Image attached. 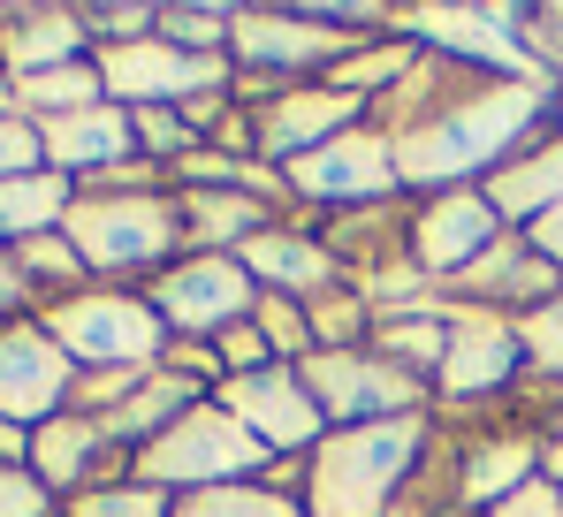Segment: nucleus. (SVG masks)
Masks as SVG:
<instances>
[{
    "label": "nucleus",
    "instance_id": "nucleus-1",
    "mask_svg": "<svg viewBox=\"0 0 563 517\" xmlns=\"http://www.w3.org/2000/svg\"><path fill=\"white\" fill-rule=\"evenodd\" d=\"M541 114H549V85L541 77H495V69H479L472 91H450L434 114L388 130L396 175L404 183H465V175L495 168L510 145H526V130Z\"/></svg>",
    "mask_w": 563,
    "mask_h": 517
},
{
    "label": "nucleus",
    "instance_id": "nucleus-31",
    "mask_svg": "<svg viewBox=\"0 0 563 517\" xmlns=\"http://www.w3.org/2000/svg\"><path fill=\"white\" fill-rule=\"evenodd\" d=\"M229 31H236V8H161V38L184 54H221Z\"/></svg>",
    "mask_w": 563,
    "mask_h": 517
},
{
    "label": "nucleus",
    "instance_id": "nucleus-23",
    "mask_svg": "<svg viewBox=\"0 0 563 517\" xmlns=\"http://www.w3.org/2000/svg\"><path fill=\"white\" fill-rule=\"evenodd\" d=\"M549 282H556V266L533 252V244H495L487 258H472L465 274H457L465 297H533V289H549Z\"/></svg>",
    "mask_w": 563,
    "mask_h": 517
},
{
    "label": "nucleus",
    "instance_id": "nucleus-15",
    "mask_svg": "<svg viewBox=\"0 0 563 517\" xmlns=\"http://www.w3.org/2000/svg\"><path fill=\"white\" fill-rule=\"evenodd\" d=\"M69 62H92V31L77 8H8L0 15V77L23 85L38 69H69Z\"/></svg>",
    "mask_w": 563,
    "mask_h": 517
},
{
    "label": "nucleus",
    "instance_id": "nucleus-32",
    "mask_svg": "<svg viewBox=\"0 0 563 517\" xmlns=\"http://www.w3.org/2000/svg\"><path fill=\"white\" fill-rule=\"evenodd\" d=\"M69 517H176V510H168L161 487H145V480L130 487V480H122V487H85V495L69 503Z\"/></svg>",
    "mask_w": 563,
    "mask_h": 517
},
{
    "label": "nucleus",
    "instance_id": "nucleus-38",
    "mask_svg": "<svg viewBox=\"0 0 563 517\" xmlns=\"http://www.w3.org/2000/svg\"><path fill=\"white\" fill-rule=\"evenodd\" d=\"M252 320H260V336H267L275 350H312V320H305L297 305H282V297H260Z\"/></svg>",
    "mask_w": 563,
    "mask_h": 517
},
{
    "label": "nucleus",
    "instance_id": "nucleus-35",
    "mask_svg": "<svg viewBox=\"0 0 563 517\" xmlns=\"http://www.w3.org/2000/svg\"><path fill=\"white\" fill-rule=\"evenodd\" d=\"M518 343H526V358H533V365L563 373V297H541V305L518 320Z\"/></svg>",
    "mask_w": 563,
    "mask_h": 517
},
{
    "label": "nucleus",
    "instance_id": "nucleus-27",
    "mask_svg": "<svg viewBox=\"0 0 563 517\" xmlns=\"http://www.w3.org/2000/svg\"><path fill=\"white\" fill-rule=\"evenodd\" d=\"M380 358H396L404 373H419V365H442L450 358V320L434 312V305H419V312H388L374 328Z\"/></svg>",
    "mask_w": 563,
    "mask_h": 517
},
{
    "label": "nucleus",
    "instance_id": "nucleus-20",
    "mask_svg": "<svg viewBox=\"0 0 563 517\" xmlns=\"http://www.w3.org/2000/svg\"><path fill=\"white\" fill-rule=\"evenodd\" d=\"M236 266L252 282L282 289V297H328L335 289V258L320 252L312 237H282V229H260L252 244H236Z\"/></svg>",
    "mask_w": 563,
    "mask_h": 517
},
{
    "label": "nucleus",
    "instance_id": "nucleus-25",
    "mask_svg": "<svg viewBox=\"0 0 563 517\" xmlns=\"http://www.w3.org/2000/svg\"><path fill=\"white\" fill-rule=\"evenodd\" d=\"M252 221H267V206L260 198H244V190H190L184 198V237H198V244H252L260 229Z\"/></svg>",
    "mask_w": 563,
    "mask_h": 517
},
{
    "label": "nucleus",
    "instance_id": "nucleus-33",
    "mask_svg": "<svg viewBox=\"0 0 563 517\" xmlns=\"http://www.w3.org/2000/svg\"><path fill=\"white\" fill-rule=\"evenodd\" d=\"M130 122H137V145L145 153H168V161H190L198 153V130L184 122V107H137Z\"/></svg>",
    "mask_w": 563,
    "mask_h": 517
},
{
    "label": "nucleus",
    "instance_id": "nucleus-18",
    "mask_svg": "<svg viewBox=\"0 0 563 517\" xmlns=\"http://www.w3.org/2000/svg\"><path fill=\"white\" fill-rule=\"evenodd\" d=\"M526 365V343L510 320H450V358H442V388L450 396H479L503 388Z\"/></svg>",
    "mask_w": 563,
    "mask_h": 517
},
{
    "label": "nucleus",
    "instance_id": "nucleus-13",
    "mask_svg": "<svg viewBox=\"0 0 563 517\" xmlns=\"http://www.w3.org/2000/svg\"><path fill=\"white\" fill-rule=\"evenodd\" d=\"M404 31H419L434 54H465L472 69H510V77L533 69V54L518 46L526 8H411Z\"/></svg>",
    "mask_w": 563,
    "mask_h": 517
},
{
    "label": "nucleus",
    "instance_id": "nucleus-17",
    "mask_svg": "<svg viewBox=\"0 0 563 517\" xmlns=\"http://www.w3.org/2000/svg\"><path fill=\"white\" fill-rule=\"evenodd\" d=\"M38 138H46V168L54 175H114L130 153H137V122H130V107H85V114H54V122H38Z\"/></svg>",
    "mask_w": 563,
    "mask_h": 517
},
{
    "label": "nucleus",
    "instance_id": "nucleus-29",
    "mask_svg": "<svg viewBox=\"0 0 563 517\" xmlns=\"http://www.w3.org/2000/svg\"><path fill=\"white\" fill-rule=\"evenodd\" d=\"M15 266H23V282L31 289H62L69 297V282H85V258H77V244L54 229V237H31V244H15Z\"/></svg>",
    "mask_w": 563,
    "mask_h": 517
},
{
    "label": "nucleus",
    "instance_id": "nucleus-39",
    "mask_svg": "<svg viewBox=\"0 0 563 517\" xmlns=\"http://www.w3.org/2000/svg\"><path fill=\"white\" fill-rule=\"evenodd\" d=\"M487 517H563V487L556 480H533V487H518L510 503H495Z\"/></svg>",
    "mask_w": 563,
    "mask_h": 517
},
{
    "label": "nucleus",
    "instance_id": "nucleus-4",
    "mask_svg": "<svg viewBox=\"0 0 563 517\" xmlns=\"http://www.w3.org/2000/svg\"><path fill=\"white\" fill-rule=\"evenodd\" d=\"M62 237L77 244L85 274H130V266H161L184 237V206L153 198V190H77Z\"/></svg>",
    "mask_w": 563,
    "mask_h": 517
},
{
    "label": "nucleus",
    "instance_id": "nucleus-45",
    "mask_svg": "<svg viewBox=\"0 0 563 517\" xmlns=\"http://www.w3.org/2000/svg\"><path fill=\"white\" fill-rule=\"evenodd\" d=\"M556 114H563V91H556Z\"/></svg>",
    "mask_w": 563,
    "mask_h": 517
},
{
    "label": "nucleus",
    "instance_id": "nucleus-19",
    "mask_svg": "<svg viewBox=\"0 0 563 517\" xmlns=\"http://www.w3.org/2000/svg\"><path fill=\"white\" fill-rule=\"evenodd\" d=\"M114 441H107V427L99 419H85V411H62V419H46V427H31V472L46 480V495H85V480L99 472V457H107Z\"/></svg>",
    "mask_w": 563,
    "mask_h": 517
},
{
    "label": "nucleus",
    "instance_id": "nucleus-41",
    "mask_svg": "<svg viewBox=\"0 0 563 517\" xmlns=\"http://www.w3.org/2000/svg\"><path fill=\"white\" fill-rule=\"evenodd\" d=\"M526 244L549 258V266H563V206H549V213H533V221H526Z\"/></svg>",
    "mask_w": 563,
    "mask_h": 517
},
{
    "label": "nucleus",
    "instance_id": "nucleus-3",
    "mask_svg": "<svg viewBox=\"0 0 563 517\" xmlns=\"http://www.w3.org/2000/svg\"><path fill=\"white\" fill-rule=\"evenodd\" d=\"M38 328L69 350L77 373H153L168 350V320L130 289H69L38 312Z\"/></svg>",
    "mask_w": 563,
    "mask_h": 517
},
{
    "label": "nucleus",
    "instance_id": "nucleus-36",
    "mask_svg": "<svg viewBox=\"0 0 563 517\" xmlns=\"http://www.w3.org/2000/svg\"><path fill=\"white\" fill-rule=\"evenodd\" d=\"M46 510H54L46 480L31 464H0V517H46Z\"/></svg>",
    "mask_w": 563,
    "mask_h": 517
},
{
    "label": "nucleus",
    "instance_id": "nucleus-43",
    "mask_svg": "<svg viewBox=\"0 0 563 517\" xmlns=\"http://www.w3.org/2000/svg\"><path fill=\"white\" fill-rule=\"evenodd\" d=\"M31 305V282H23V266H15V252H0V320L15 328V312Z\"/></svg>",
    "mask_w": 563,
    "mask_h": 517
},
{
    "label": "nucleus",
    "instance_id": "nucleus-44",
    "mask_svg": "<svg viewBox=\"0 0 563 517\" xmlns=\"http://www.w3.org/2000/svg\"><path fill=\"white\" fill-rule=\"evenodd\" d=\"M549 480H556V487H563V441H556V449H549Z\"/></svg>",
    "mask_w": 563,
    "mask_h": 517
},
{
    "label": "nucleus",
    "instance_id": "nucleus-6",
    "mask_svg": "<svg viewBox=\"0 0 563 517\" xmlns=\"http://www.w3.org/2000/svg\"><path fill=\"white\" fill-rule=\"evenodd\" d=\"M99 85L114 107H198V99H213L221 91V54H184V46H168V38H130V46H99Z\"/></svg>",
    "mask_w": 563,
    "mask_h": 517
},
{
    "label": "nucleus",
    "instance_id": "nucleus-2",
    "mask_svg": "<svg viewBox=\"0 0 563 517\" xmlns=\"http://www.w3.org/2000/svg\"><path fill=\"white\" fill-rule=\"evenodd\" d=\"M411 457H419V411L380 427H343L305 464V517H380Z\"/></svg>",
    "mask_w": 563,
    "mask_h": 517
},
{
    "label": "nucleus",
    "instance_id": "nucleus-46",
    "mask_svg": "<svg viewBox=\"0 0 563 517\" xmlns=\"http://www.w3.org/2000/svg\"><path fill=\"white\" fill-rule=\"evenodd\" d=\"M0 15H8V8H0Z\"/></svg>",
    "mask_w": 563,
    "mask_h": 517
},
{
    "label": "nucleus",
    "instance_id": "nucleus-9",
    "mask_svg": "<svg viewBox=\"0 0 563 517\" xmlns=\"http://www.w3.org/2000/svg\"><path fill=\"white\" fill-rule=\"evenodd\" d=\"M153 312H161L168 328H190V336H206V328H236L244 312H260V282H252L236 258L206 252V258L168 266V274L153 282Z\"/></svg>",
    "mask_w": 563,
    "mask_h": 517
},
{
    "label": "nucleus",
    "instance_id": "nucleus-24",
    "mask_svg": "<svg viewBox=\"0 0 563 517\" xmlns=\"http://www.w3.org/2000/svg\"><path fill=\"white\" fill-rule=\"evenodd\" d=\"M487 206L510 221V213H549V206H563V145H549V153H533V161H510V168L487 183Z\"/></svg>",
    "mask_w": 563,
    "mask_h": 517
},
{
    "label": "nucleus",
    "instance_id": "nucleus-26",
    "mask_svg": "<svg viewBox=\"0 0 563 517\" xmlns=\"http://www.w3.org/2000/svg\"><path fill=\"white\" fill-rule=\"evenodd\" d=\"M541 472H533V449L526 441H487V449H472L465 464V503L479 510H495V503H510L518 487H533Z\"/></svg>",
    "mask_w": 563,
    "mask_h": 517
},
{
    "label": "nucleus",
    "instance_id": "nucleus-30",
    "mask_svg": "<svg viewBox=\"0 0 563 517\" xmlns=\"http://www.w3.org/2000/svg\"><path fill=\"white\" fill-rule=\"evenodd\" d=\"M176 517H305V510L275 487H206V495H184Z\"/></svg>",
    "mask_w": 563,
    "mask_h": 517
},
{
    "label": "nucleus",
    "instance_id": "nucleus-11",
    "mask_svg": "<svg viewBox=\"0 0 563 517\" xmlns=\"http://www.w3.org/2000/svg\"><path fill=\"white\" fill-rule=\"evenodd\" d=\"M282 183H289L297 198H388L404 175H396L388 130H343V138L312 145L305 161H289Z\"/></svg>",
    "mask_w": 563,
    "mask_h": 517
},
{
    "label": "nucleus",
    "instance_id": "nucleus-16",
    "mask_svg": "<svg viewBox=\"0 0 563 517\" xmlns=\"http://www.w3.org/2000/svg\"><path fill=\"white\" fill-rule=\"evenodd\" d=\"M487 244H503V213L487 206V190L434 198L419 213V229H411V252H419V266H434V274H465L472 258H487Z\"/></svg>",
    "mask_w": 563,
    "mask_h": 517
},
{
    "label": "nucleus",
    "instance_id": "nucleus-22",
    "mask_svg": "<svg viewBox=\"0 0 563 517\" xmlns=\"http://www.w3.org/2000/svg\"><path fill=\"white\" fill-rule=\"evenodd\" d=\"M15 91V107L31 114V122H54V114H85V107H107V85H99V62H69V69H38V77H23Z\"/></svg>",
    "mask_w": 563,
    "mask_h": 517
},
{
    "label": "nucleus",
    "instance_id": "nucleus-37",
    "mask_svg": "<svg viewBox=\"0 0 563 517\" xmlns=\"http://www.w3.org/2000/svg\"><path fill=\"white\" fill-rule=\"evenodd\" d=\"M267 358H275V343L260 336V320L221 328V373H229V381H236V373H267Z\"/></svg>",
    "mask_w": 563,
    "mask_h": 517
},
{
    "label": "nucleus",
    "instance_id": "nucleus-12",
    "mask_svg": "<svg viewBox=\"0 0 563 517\" xmlns=\"http://www.w3.org/2000/svg\"><path fill=\"white\" fill-rule=\"evenodd\" d=\"M229 46H236L244 69H335V62L358 54V38H343L335 23H320V15H275V8H236Z\"/></svg>",
    "mask_w": 563,
    "mask_h": 517
},
{
    "label": "nucleus",
    "instance_id": "nucleus-7",
    "mask_svg": "<svg viewBox=\"0 0 563 517\" xmlns=\"http://www.w3.org/2000/svg\"><path fill=\"white\" fill-rule=\"evenodd\" d=\"M305 388H312L320 419H351V427H380V419L419 411V373H404L380 350H320V358H305Z\"/></svg>",
    "mask_w": 563,
    "mask_h": 517
},
{
    "label": "nucleus",
    "instance_id": "nucleus-21",
    "mask_svg": "<svg viewBox=\"0 0 563 517\" xmlns=\"http://www.w3.org/2000/svg\"><path fill=\"white\" fill-rule=\"evenodd\" d=\"M69 206H77V190H69V175H54V168L0 183V252L31 244V237H54L69 221Z\"/></svg>",
    "mask_w": 563,
    "mask_h": 517
},
{
    "label": "nucleus",
    "instance_id": "nucleus-8",
    "mask_svg": "<svg viewBox=\"0 0 563 517\" xmlns=\"http://www.w3.org/2000/svg\"><path fill=\"white\" fill-rule=\"evenodd\" d=\"M69 396H77L69 350L54 343L38 320L0 328V419L8 427H46V419L69 411Z\"/></svg>",
    "mask_w": 563,
    "mask_h": 517
},
{
    "label": "nucleus",
    "instance_id": "nucleus-40",
    "mask_svg": "<svg viewBox=\"0 0 563 517\" xmlns=\"http://www.w3.org/2000/svg\"><path fill=\"white\" fill-rule=\"evenodd\" d=\"M526 38L541 62H563V8H526Z\"/></svg>",
    "mask_w": 563,
    "mask_h": 517
},
{
    "label": "nucleus",
    "instance_id": "nucleus-28",
    "mask_svg": "<svg viewBox=\"0 0 563 517\" xmlns=\"http://www.w3.org/2000/svg\"><path fill=\"white\" fill-rule=\"evenodd\" d=\"M411 69H419V38H388V46H358L351 62H335V77H328V85H335V91H351V99H358V91L404 85Z\"/></svg>",
    "mask_w": 563,
    "mask_h": 517
},
{
    "label": "nucleus",
    "instance_id": "nucleus-14",
    "mask_svg": "<svg viewBox=\"0 0 563 517\" xmlns=\"http://www.w3.org/2000/svg\"><path fill=\"white\" fill-rule=\"evenodd\" d=\"M351 114H358V99H351V91H335V85L275 91V99H267V114L252 122V145H260L267 161H305L312 145L343 138V130H351Z\"/></svg>",
    "mask_w": 563,
    "mask_h": 517
},
{
    "label": "nucleus",
    "instance_id": "nucleus-5",
    "mask_svg": "<svg viewBox=\"0 0 563 517\" xmlns=\"http://www.w3.org/2000/svg\"><path fill=\"white\" fill-rule=\"evenodd\" d=\"M260 464H267V449L236 427L221 404H198V411H184V419L161 433V441H145V449H137L145 487H190V495L229 487L236 472H260Z\"/></svg>",
    "mask_w": 563,
    "mask_h": 517
},
{
    "label": "nucleus",
    "instance_id": "nucleus-34",
    "mask_svg": "<svg viewBox=\"0 0 563 517\" xmlns=\"http://www.w3.org/2000/svg\"><path fill=\"white\" fill-rule=\"evenodd\" d=\"M46 168V138H38V122L15 107V114H0V183H15V175H38Z\"/></svg>",
    "mask_w": 563,
    "mask_h": 517
},
{
    "label": "nucleus",
    "instance_id": "nucleus-10",
    "mask_svg": "<svg viewBox=\"0 0 563 517\" xmlns=\"http://www.w3.org/2000/svg\"><path fill=\"white\" fill-rule=\"evenodd\" d=\"M213 404L252 433L260 449H312V441H320V404H312L305 373H282V365L236 373V381H221Z\"/></svg>",
    "mask_w": 563,
    "mask_h": 517
},
{
    "label": "nucleus",
    "instance_id": "nucleus-42",
    "mask_svg": "<svg viewBox=\"0 0 563 517\" xmlns=\"http://www.w3.org/2000/svg\"><path fill=\"white\" fill-rule=\"evenodd\" d=\"M358 305H366V297H343V305H320V312H312V343H320V336H328V343H343V336L358 328Z\"/></svg>",
    "mask_w": 563,
    "mask_h": 517
}]
</instances>
